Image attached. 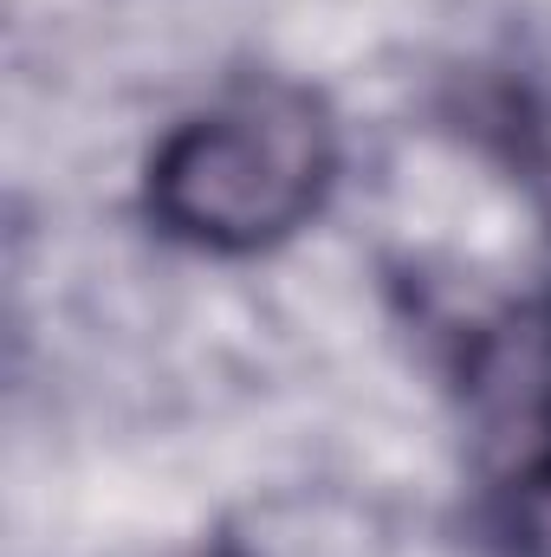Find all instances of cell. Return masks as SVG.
I'll use <instances>...</instances> for the list:
<instances>
[{"label": "cell", "instance_id": "obj_1", "mask_svg": "<svg viewBox=\"0 0 551 557\" xmlns=\"http://www.w3.org/2000/svg\"><path fill=\"white\" fill-rule=\"evenodd\" d=\"M338 182V131L298 85H241L182 117L149 156V214L201 253H260L298 234Z\"/></svg>", "mask_w": 551, "mask_h": 557}, {"label": "cell", "instance_id": "obj_2", "mask_svg": "<svg viewBox=\"0 0 551 557\" xmlns=\"http://www.w3.org/2000/svg\"><path fill=\"white\" fill-rule=\"evenodd\" d=\"M493 552L551 557V441L526 447L519 467L493 486Z\"/></svg>", "mask_w": 551, "mask_h": 557}]
</instances>
